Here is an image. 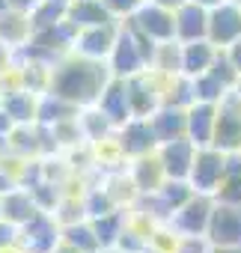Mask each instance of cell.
<instances>
[{"label":"cell","instance_id":"obj_1","mask_svg":"<svg viewBox=\"0 0 241 253\" xmlns=\"http://www.w3.org/2000/svg\"><path fill=\"white\" fill-rule=\"evenodd\" d=\"M110 78H113V72H110L107 60H89V57L75 54V57H63L51 69L48 89L69 98L78 107H92V104H98Z\"/></svg>","mask_w":241,"mask_h":253},{"label":"cell","instance_id":"obj_2","mask_svg":"<svg viewBox=\"0 0 241 253\" xmlns=\"http://www.w3.org/2000/svg\"><path fill=\"white\" fill-rule=\"evenodd\" d=\"M155 51H158V42L149 39L146 33H140L131 21L119 24V36H116L113 54L107 60L113 78H134L140 72H149L152 60H155Z\"/></svg>","mask_w":241,"mask_h":253},{"label":"cell","instance_id":"obj_3","mask_svg":"<svg viewBox=\"0 0 241 253\" xmlns=\"http://www.w3.org/2000/svg\"><path fill=\"white\" fill-rule=\"evenodd\" d=\"M238 84H241V75H238V69L232 66L229 54L220 48V54H217V60L211 63V69L202 72L200 78H194L197 101H214V104H217V101H220L223 95H229Z\"/></svg>","mask_w":241,"mask_h":253},{"label":"cell","instance_id":"obj_4","mask_svg":"<svg viewBox=\"0 0 241 253\" xmlns=\"http://www.w3.org/2000/svg\"><path fill=\"white\" fill-rule=\"evenodd\" d=\"M211 146L220 152H241V92L238 86L217 101V122H214Z\"/></svg>","mask_w":241,"mask_h":253},{"label":"cell","instance_id":"obj_5","mask_svg":"<svg viewBox=\"0 0 241 253\" xmlns=\"http://www.w3.org/2000/svg\"><path fill=\"white\" fill-rule=\"evenodd\" d=\"M188 182H191V188L197 194H217L223 188V182H226V152H220L214 146L197 149Z\"/></svg>","mask_w":241,"mask_h":253},{"label":"cell","instance_id":"obj_6","mask_svg":"<svg viewBox=\"0 0 241 253\" xmlns=\"http://www.w3.org/2000/svg\"><path fill=\"white\" fill-rule=\"evenodd\" d=\"M205 238L211 247H238L241 244V203L217 200Z\"/></svg>","mask_w":241,"mask_h":253},{"label":"cell","instance_id":"obj_7","mask_svg":"<svg viewBox=\"0 0 241 253\" xmlns=\"http://www.w3.org/2000/svg\"><path fill=\"white\" fill-rule=\"evenodd\" d=\"M18 241L24 244V253H54L63 244V229L57 226L51 211H39L18 226Z\"/></svg>","mask_w":241,"mask_h":253},{"label":"cell","instance_id":"obj_8","mask_svg":"<svg viewBox=\"0 0 241 253\" xmlns=\"http://www.w3.org/2000/svg\"><path fill=\"white\" fill-rule=\"evenodd\" d=\"M128 21L155 42L176 39V9H167L161 3H152V0H143L137 6V12L128 15Z\"/></svg>","mask_w":241,"mask_h":253},{"label":"cell","instance_id":"obj_9","mask_svg":"<svg viewBox=\"0 0 241 253\" xmlns=\"http://www.w3.org/2000/svg\"><path fill=\"white\" fill-rule=\"evenodd\" d=\"M158 146L161 143H158V134L152 128V122L143 119V116L128 119L122 128H119V134H116V149L122 155H128V158L152 155V152H158Z\"/></svg>","mask_w":241,"mask_h":253},{"label":"cell","instance_id":"obj_10","mask_svg":"<svg viewBox=\"0 0 241 253\" xmlns=\"http://www.w3.org/2000/svg\"><path fill=\"white\" fill-rule=\"evenodd\" d=\"M214 203L217 197L214 194H194L182 209H176V214L170 217L176 232L182 235H205L208 232V220H211V211H214Z\"/></svg>","mask_w":241,"mask_h":253},{"label":"cell","instance_id":"obj_11","mask_svg":"<svg viewBox=\"0 0 241 253\" xmlns=\"http://www.w3.org/2000/svg\"><path fill=\"white\" fill-rule=\"evenodd\" d=\"M208 39L223 51L241 39V3L223 0L208 9Z\"/></svg>","mask_w":241,"mask_h":253},{"label":"cell","instance_id":"obj_12","mask_svg":"<svg viewBox=\"0 0 241 253\" xmlns=\"http://www.w3.org/2000/svg\"><path fill=\"white\" fill-rule=\"evenodd\" d=\"M116 36H119V21L98 24V27H86V30H78L75 54L89 57V60H110L113 45H116Z\"/></svg>","mask_w":241,"mask_h":253},{"label":"cell","instance_id":"obj_13","mask_svg":"<svg viewBox=\"0 0 241 253\" xmlns=\"http://www.w3.org/2000/svg\"><path fill=\"white\" fill-rule=\"evenodd\" d=\"M98 110L116 125V128H122L128 119H134L131 95H128V78H110V84L104 86V92L98 98Z\"/></svg>","mask_w":241,"mask_h":253},{"label":"cell","instance_id":"obj_14","mask_svg":"<svg viewBox=\"0 0 241 253\" xmlns=\"http://www.w3.org/2000/svg\"><path fill=\"white\" fill-rule=\"evenodd\" d=\"M197 149L200 146L191 137H176L170 143H161L158 146V158L164 164L167 179H188L191 167H194V158H197Z\"/></svg>","mask_w":241,"mask_h":253},{"label":"cell","instance_id":"obj_15","mask_svg":"<svg viewBox=\"0 0 241 253\" xmlns=\"http://www.w3.org/2000/svg\"><path fill=\"white\" fill-rule=\"evenodd\" d=\"M128 95H131L134 116H143V119H149L164 104V86L155 78H149V72H140V75L128 78Z\"/></svg>","mask_w":241,"mask_h":253},{"label":"cell","instance_id":"obj_16","mask_svg":"<svg viewBox=\"0 0 241 253\" xmlns=\"http://www.w3.org/2000/svg\"><path fill=\"white\" fill-rule=\"evenodd\" d=\"M176 39L179 42H197V39H208V9L185 0L176 9Z\"/></svg>","mask_w":241,"mask_h":253},{"label":"cell","instance_id":"obj_17","mask_svg":"<svg viewBox=\"0 0 241 253\" xmlns=\"http://www.w3.org/2000/svg\"><path fill=\"white\" fill-rule=\"evenodd\" d=\"M152 128L158 134V143H170L176 137H188V107L179 104H161L152 116Z\"/></svg>","mask_w":241,"mask_h":253},{"label":"cell","instance_id":"obj_18","mask_svg":"<svg viewBox=\"0 0 241 253\" xmlns=\"http://www.w3.org/2000/svg\"><path fill=\"white\" fill-rule=\"evenodd\" d=\"M214 122H217V104L214 101H194L188 107V137L202 149L214 140Z\"/></svg>","mask_w":241,"mask_h":253},{"label":"cell","instance_id":"obj_19","mask_svg":"<svg viewBox=\"0 0 241 253\" xmlns=\"http://www.w3.org/2000/svg\"><path fill=\"white\" fill-rule=\"evenodd\" d=\"M220 48L211 39H197V42H182V75L188 78H200L202 72L211 69V63L217 60Z\"/></svg>","mask_w":241,"mask_h":253},{"label":"cell","instance_id":"obj_20","mask_svg":"<svg viewBox=\"0 0 241 253\" xmlns=\"http://www.w3.org/2000/svg\"><path fill=\"white\" fill-rule=\"evenodd\" d=\"M66 18H69L78 30H86V27H98V24L116 21V15L104 6V0H69V12H66Z\"/></svg>","mask_w":241,"mask_h":253},{"label":"cell","instance_id":"obj_21","mask_svg":"<svg viewBox=\"0 0 241 253\" xmlns=\"http://www.w3.org/2000/svg\"><path fill=\"white\" fill-rule=\"evenodd\" d=\"M30 39H33L30 12L12 9V6L6 12H0V42H6L9 48H24Z\"/></svg>","mask_w":241,"mask_h":253},{"label":"cell","instance_id":"obj_22","mask_svg":"<svg viewBox=\"0 0 241 253\" xmlns=\"http://www.w3.org/2000/svg\"><path fill=\"white\" fill-rule=\"evenodd\" d=\"M3 110H6L18 125H33L36 116H39V98H36L33 89L18 86V89L3 92Z\"/></svg>","mask_w":241,"mask_h":253},{"label":"cell","instance_id":"obj_23","mask_svg":"<svg viewBox=\"0 0 241 253\" xmlns=\"http://www.w3.org/2000/svg\"><path fill=\"white\" fill-rule=\"evenodd\" d=\"M131 182H134V188H137L140 194H155V191L167 182V173H164V164H161L158 152L137 158L134 173H131Z\"/></svg>","mask_w":241,"mask_h":253},{"label":"cell","instance_id":"obj_24","mask_svg":"<svg viewBox=\"0 0 241 253\" xmlns=\"http://www.w3.org/2000/svg\"><path fill=\"white\" fill-rule=\"evenodd\" d=\"M39 211H42V209H39V203L33 200L30 188H12V191L3 194V217L12 220L15 226L27 223V220H30L33 214H39Z\"/></svg>","mask_w":241,"mask_h":253},{"label":"cell","instance_id":"obj_25","mask_svg":"<svg viewBox=\"0 0 241 253\" xmlns=\"http://www.w3.org/2000/svg\"><path fill=\"white\" fill-rule=\"evenodd\" d=\"M78 104H72L69 98H63V95H57V92H42L39 95V116H36V122H42V125H57V122H63V119H78Z\"/></svg>","mask_w":241,"mask_h":253},{"label":"cell","instance_id":"obj_26","mask_svg":"<svg viewBox=\"0 0 241 253\" xmlns=\"http://www.w3.org/2000/svg\"><path fill=\"white\" fill-rule=\"evenodd\" d=\"M92 226H95V235L101 241V247H113L119 244V238H122V232L128 229L125 226V211L122 209H113L101 217H92Z\"/></svg>","mask_w":241,"mask_h":253},{"label":"cell","instance_id":"obj_27","mask_svg":"<svg viewBox=\"0 0 241 253\" xmlns=\"http://www.w3.org/2000/svg\"><path fill=\"white\" fill-rule=\"evenodd\" d=\"M63 241L72 244L80 253H98V250H104L101 241H98V235H95V226L92 223H78V220L66 223L63 226Z\"/></svg>","mask_w":241,"mask_h":253},{"label":"cell","instance_id":"obj_28","mask_svg":"<svg viewBox=\"0 0 241 253\" xmlns=\"http://www.w3.org/2000/svg\"><path fill=\"white\" fill-rule=\"evenodd\" d=\"M152 72H158V75H164V78L182 75V42H179V39L158 42L155 60H152Z\"/></svg>","mask_w":241,"mask_h":253},{"label":"cell","instance_id":"obj_29","mask_svg":"<svg viewBox=\"0 0 241 253\" xmlns=\"http://www.w3.org/2000/svg\"><path fill=\"white\" fill-rule=\"evenodd\" d=\"M66 12H69V3H63V0H42V3L30 12L33 33L48 30V27H54V24L66 21Z\"/></svg>","mask_w":241,"mask_h":253},{"label":"cell","instance_id":"obj_30","mask_svg":"<svg viewBox=\"0 0 241 253\" xmlns=\"http://www.w3.org/2000/svg\"><path fill=\"white\" fill-rule=\"evenodd\" d=\"M9 146L18 155H36V152H42L39 125H15V131L9 134Z\"/></svg>","mask_w":241,"mask_h":253},{"label":"cell","instance_id":"obj_31","mask_svg":"<svg viewBox=\"0 0 241 253\" xmlns=\"http://www.w3.org/2000/svg\"><path fill=\"white\" fill-rule=\"evenodd\" d=\"M80 125H83V134H86L89 140H101L110 128H116V125H113V122L98 110V104H95V107H89L86 113H80Z\"/></svg>","mask_w":241,"mask_h":253},{"label":"cell","instance_id":"obj_32","mask_svg":"<svg viewBox=\"0 0 241 253\" xmlns=\"http://www.w3.org/2000/svg\"><path fill=\"white\" fill-rule=\"evenodd\" d=\"M83 209L89 211V217H101V214L113 211L116 206H113V197H110V191H95V194L89 197V203H86Z\"/></svg>","mask_w":241,"mask_h":253},{"label":"cell","instance_id":"obj_33","mask_svg":"<svg viewBox=\"0 0 241 253\" xmlns=\"http://www.w3.org/2000/svg\"><path fill=\"white\" fill-rule=\"evenodd\" d=\"M30 194H33V200L39 203V209H42V211H54V206H57V191H54L48 182L33 185V188H30Z\"/></svg>","mask_w":241,"mask_h":253},{"label":"cell","instance_id":"obj_34","mask_svg":"<svg viewBox=\"0 0 241 253\" xmlns=\"http://www.w3.org/2000/svg\"><path fill=\"white\" fill-rule=\"evenodd\" d=\"M143 3V0H104V6L119 18V15H122V18H128V15H134L137 12V6Z\"/></svg>","mask_w":241,"mask_h":253},{"label":"cell","instance_id":"obj_35","mask_svg":"<svg viewBox=\"0 0 241 253\" xmlns=\"http://www.w3.org/2000/svg\"><path fill=\"white\" fill-rule=\"evenodd\" d=\"M18 241V226L6 217H0V250H6Z\"/></svg>","mask_w":241,"mask_h":253},{"label":"cell","instance_id":"obj_36","mask_svg":"<svg viewBox=\"0 0 241 253\" xmlns=\"http://www.w3.org/2000/svg\"><path fill=\"white\" fill-rule=\"evenodd\" d=\"M15 125H18V122H15L3 107H0V137H9V134L15 131Z\"/></svg>","mask_w":241,"mask_h":253},{"label":"cell","instance_id":"obj_37","mask_svg":"<svg viewBox=\"0 0 241 253\" xmlns=\"http://www.w3.org/2000/svg\"><path fill=\"white\" fill-rule=\"evenodd\" d=\"M226 54H229L232 66H235V69H238V75H241V39H238V42H232V45L226 48Z\"/></svg>","mask_w":241,"mask_h":253},{"label":"cell","instance_id":"obj_38","mask_svg":"<svg viewBox=\"0 0 241 253\" xmlns=\"http://www.w3.org/2000/svg\"><path fill=\"white\" fill-rule=\"evenodd\" d=\"M39 3H42V0H9V6L12 9H21V12H33Z\"/></svg>","mask_w":241,"mask_h":253},{"label":"cell","instance_id":"obj_39","mask_svg":"<svg viewBox=\"0 0 241 253\" xmlns=\"http://www.w3.org/2000/svg\"><path fill=\"white\" fill-rule=\"evenodd\" d=\"M15 188V176H9L3 167H0V194H6V191H12Z\"/></svg>","mask_w":241,"mask_h":253},{"label":"cell","instance_id":"obj_40","mask_svg":"<svg viewBox=\"0 0 241 253\" xmlns=\"http://www.w3.org/2000/svg\"><path fill=\"white\" fill-rule=\"evenodd\" d=\"M6 69H9V45L0 42V75H3Z\"/></svg>","mask_w":241,"mask_h":253},{"label":"cell","instance_id":"obj_41","mask_svg":"<svg viewBox=\"0 0 241 253\" xmlns=\"http://www.w3.org/2000/svg\"><path fill=\"white\" fill-rule=\"evenodd\" d=\"M152 3H161V6H167V9H179L185 0H152Z\"/></svg>","mask_w":241,"mask_h":253},{"label":"cell","instance_id":"obj_42","mask_svg":"<svg viewBox=\"0 0 241 253\" xmlns=\"http://www.w3.org/2000/svg\"><path fill=\"white\" fill-rule=\"evenodd\" d=\"M211 253H241V244L238 247H211Z\"/></svg>","mask_w":241,"mask_h":253},{"label":"cell","instance_id":"obj_43","mask_svg":"<svg viewBox=\"0 0 241 253\" xmlns=\"http://www.w3.org/2000/svg\"><path fill=\"white\" fill-rule=\"evenodd\" d=\"M54 253H80V250H75L72 244H66V241H63V244H60V247H57Z\"/></svg>","mask_w":241,"mask_h":253},{"label":"cell","instance_id":"obj_44","mask_svg":"<svg viewBox=\"0 0 241 253\" xmlns=\"http://www.w3.org/2000/svg\"><path fill=\"white\" fill-rule=\"evenodd\" d=\"M194 3H200V6H205V9H211V6L223 3V0H194Z\"/></svg>","mask_w":241,"mask_h":253},{"label":"cell","instance_id":"obj_45","mask_svg":"<svg viewBox=\"0 0 241 253\" xmlns=\"http://www.w3.org/2000/svg\"><path fill=\"white\" fill-rule=\"evenodd\" d=\"M9 9V0H0V12H6Z\"/></svg>","mask_w":241,"mask_h":253},{"label":"cell","instance_id":"obj_46","mask_svg":"<svg viewBox=\"0 0 241 253\" xmlns=\"http://www.w3.org/2000/svg\"><path fill=\"white\" fill-rule=\"evenodd\" d=\"M0 217H3V194H0Z\"/></svg>","mask_w":241,"mask_h":253},{"label":"cell","instance_id":"obj_47","mask_svg":"<svg viewBox=\"0 0 241 253\" xmlns=\"http://www.w3.org/2000/svg\"><path fill=\"white\" fill-rule=\"evenodd\" d=\"M104 253H128V250H110V247H107V250H104Z\"/></svg>","mask_w":241,"mask_h":253},{"label":"cell","instance_id":"obj_48","mask_svg":"<svg viewBox=\"0 0 241 253\" xmlns=\"http://www.w3.org/2000/svg\"><path fill=\"white\" fill-rule=\"evenodd\" d=\"M0 107H3V89H0Z\"/></svg>","mask_w":241,"mask_h":253},{"label":"cell","instance_id":"obj_49","mask_svg":"<svg viewBox=\"0 0 241 253\" xmlns=\"http://www.w3.org/2000/svg\"><path fill=\"white\" fill-rule=\"evenodd\" d=\"M235 203H241V191H238V194H235Z\"/></svg>","mask_w":241,"mask_h":253},{"label":"cell","instance_id":"obj_50","mask_svg":"<svg viewBox=\"0 0 241 253\" xmlns=\"http://www.w3.org/2000/svg\"><path fill=\"white\" fill-rule=\"evenodd\" d=\"M238 92H241V84H238Z\"/></svg>","mask_w":241,"mask_h":253},{"label":"cell","instance_id":"obj_51","mask_svg":"<svg viewBox=\"0 0 241 253\" xmlns=\"http://www.w3.org/2000/svg\"><path fill=\"white\" fill-rule=\"evenodd\" d=\"M63 3H69V0H63Z\"/></svg>","mask_w":241,"mask_h":253}]
</instances>
